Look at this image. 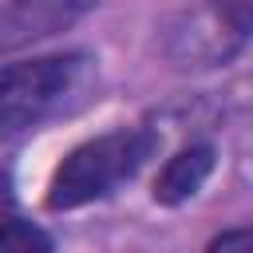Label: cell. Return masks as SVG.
<instances>
[{
	"instance_id": "cell-3",
	"label": "cell",
	"mask_w": 253,
	"mask_h": 253,
	"mask_svg": "<svg viewBox=\"0 0 253 253\" xmlns=\"http://www.w3.org/2000/svg\"><path fill=\"white\" fill-rule=\"evenodd\" d=\"M253 43V0H190L162 28V55L178 71H210Z\"/></svg>"
},
{
	"instance_id": "cell-7",
	"label": "cell",
	"mask_w": 253,
	"mask_h": 253,
	"mask_svg": "<svg viewBox=\"0 0 253 253\" xmlns=\"http://www.w3.org/2000/svg\"><path fill=\"white\" fill-rule=\"evenodd\" d=\"M202 253H253V225H233L213 233Z\"/></svg>"
},
{
	"instance_id": "cell-4",
	"label": "cell",
	"mask_w": 253,
	"mask_h": 253,
	"mask_svg": "<svg viewBox=\"0 0 253 253\" xmlns=\"http://www.w3.org/2000/svg\"><path fill=\"white\" fill-rule=\"evenodd\" d=\"M99 4L103 0H0V55L67 32Z\"/></svg>"
},
{
	"instance_id": "cell-5",
	"label": "cell",
	"mask_w": 253,
	"mask_h": 253,
	"mask_svg": "<svg viewBox=\"0 0 253 253\" xmlns=\"http://www.w3.org/2000/svg\"><path fill=\"white\" fill-rule=\"evenodd\" d=\"M213 166H217V150H213L210 142H190V146H182L174 158L162 162V170H158L154 182H150L154 206L174 210V206L190 202V198L206 186V178L213 174Z\"/></svg>"
},
{
	"instance_id": "cell-2",
	"label": "cell",
	"mask_w": 253,
	"mask_h": 253,
	"mask_svg": "<svg viewBox=\"0 0 253 253\" xmlns=\"http://www.w3.org/2000/svg\"><path fill=\"white\" fill-rule=\"evenodd\" d=\"M95 59L87 51L32 55L0 67V146L63 115L91 87Z\"/></svg>"
},
{
	"instance_id": "cell-6",
	"label": "cell",
	"mask_w": 253,
	"mask_h": 253,
	"mask_svg": "<svg viewBox=\"0 0 253 253\" xmlns=\"http://www.w3.org/2000/svg\"><path fill=\"white\" fill-rule=\"evenodd\" d=\"M55 241L40 221L28 217H4L0 221V253H51Z\"/></svg>"
},
{
	"instance_id": "cell-1",
	"label": "cell",
	"mask_w": 253,
	"mask_h": 253,
	"mask_svg": "<svg viewBox=\"0 0 253 253\" xmlns=\"http://www.w3.org/2000/svg\"><path fill=\"white\" fill-rule=\"evenodd\" d=\"M158 142H162L158 130L142 126V123L138 126H115L107 134L79 142L51 170L43 206L51 213H67V210H83L91 202L111 198L119 186H126L154 158Z\"/></svg>"
}]
</instances>
